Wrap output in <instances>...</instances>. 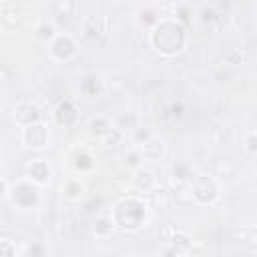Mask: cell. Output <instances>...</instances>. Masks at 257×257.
<instances>
[{"mask_svg":"<svg viewBox=\"0 0 257 257\" xmlns=\"http://www.w3.org/2000/svg\"><path fill=\"white\" fill-rule=\"evenodd\" d=\"M151 44L161 54H177L185 46V28L175 20H163L155 24Z\"/></svg>","mask_w":257,"mask_h":257,"instance_id":"obj_1","label":"cell"},{"mask_svg":"<svg viewBox=\"0 0 257 257\" xmlns=\"http://www.w3.org/2000/svg\"><path fill=\"white\" fill-rule=\"evenodd\" d=\"M143 219H145V205L139 199H126L114 211V221L124 229L141 227Z\"/></svg>","mask_w":257,"mask_h":257,"instance_id":"obj_2","label":"cell"},{"mask_svg":"<svg viewBox=\"0 0 257 257\" xmlns=\"http://www.w3.org/2000/svg\"><path fill=\"white\" fill-rule=\"evenodd\" d=\"M191 191H193V197L203 205H209L219 197L217 183L207 175H197L193 179V183H191Z\"/></svg>","mask_w":257,"mask_h":257,"instance_id":"obj_3","label":"cell"},{"mask_svg":"<svg viewBox=\"0 0 257 257\" xmlns=\"http://www.w3.org/2000/svg\"><path fill=\"white\" fill-rule=\"evenodd\" d=\"M12 201L14 205H18L20 209H30L38 203V189L34 185H28V183H20L14 187L12 191Z\"/></svg>","mask_w":257,"mask_h":257,"instance_id":"obj_4","label":"cell"},{"mask_svg":"<svg viewBox=\"0 0 257 257\" xmlns=\"http://www.w3.org/2000/svg\"><path fill=\"white\" fill-rule=\"evenodd\" d=\"M24 143L32 149H42L48 141V131L44 124H38V122H32L24 128V135H22Z\"/></svg>","mask_w":257,"mask_h":257,"instance_id":"obj_5","label":"cell"},{"mask_svg":"<svg viewBox=\"0 0 257 257\" xmlns=\"http://www.w3.org/2000/svg\"><path fill=\"white\" fill-rule=\"evenodd\" d=\"M76 52V44L72 42L70 36H56L54 42H52V54L58 58V60H68L72 58Z\"/></svg>","mask_w":257,"mask_h":257,"instance_id":"obj_6","label":"cell"},{"mask_svg":"<svg viewBox=\"0 0 257 257\" xmlns=\"http://www.w3.org/2000/svg\"><path fill=\"white\" fill-rule=\"evenodd\" d=\"M14 118H16L20 124L28 126V124H32V122H36V120L40 118L38 106L32 104V102H22V104L16 106V110H14Z\"/></svg>","mask_w":257,"mask_h":257,"instance_id":"obj_7","label":"cell"},{"mask_svg":"<svg viewBox=\"0 0 257 257\" xmlns=\"http://www.w3.org/2000/svg\"><path fill=\"white\" fill-rule=\"evenodd\" d=\"M54 116H56V122H58V124H62V126H72V124L76 122V118H78V112H76V108L72 106L70 100H64V102H60V104L56 106Z\"/></svg>","mask_w":257,"mask_h":257,"instance_id":"obj_8","label":"cell"},{"mask_svg":"<svg viewBox=\"0 0 257 257\" xmlns=\"http://www.w3.org/2000/svg\"><path fill=\"white\" fill-rule=\"evenodd\" d=\"M28 177L34 181V183H38V185H44V183H48L50 181V167L44 163V161H34L30 167H28Z\"/></svg>","mask_w":257,"mask_h":257,"instance_id":"obj_9","label":"cell"},{"mask_svg":"<svg viewBox=\"0 0 257 257\" xmlns=\"http://www.w3.org/2000/svg\"><path fill=\"white\" fill-rule=\"evenodd\" d=\"M163 153H165V145H163L161 141L149 139L147 143H143V155H145V159H149V161L157 163V161H161Z\"/></svg>","mask_w":257,"mask_h":257,"instance_id":"obj_10","label":"cell"},{"mask_svg":"<svg viewBox=\"0 0 257 257\" xmlns=\"http://www.w3.org/2000/svg\"><path fill=\"white\" fill-rule=\"evenodd\" d=\"M110 131H112V124H110L106 118H102V116L92 118L90 124H88V133H90L92 137H96V139H104Z\"/></svg>","mask_w":257,"mask_h":257,"instance_id":"obj_11","label":"cell"},{"mask_svg":"<svg viewBox=\"0 0 257 257\" xmlns=\"http://www.w3.org/2000/svg\"><path fill=\"white\" fill-rule=\"evenodd\" d=\"M133 181H135L137 189H141V191H151L153 185H155V177H153V173H151V171H145V169H139V171L135 173Z\"/></svg>","mask_w":257,"mask_h":257,"instance_id":"obj_12","label":"cell"},{"mask_svg":"<svg viewBox=\"0 0 257 257\" xmlns=\"http://www.w3.org/2000/svg\"><path fill=\"white\" fill-rule=\"evenodd\" d=\"M80 88H82V92H84V94L94 96V94H98V92H100V78H98L96 74H88V76H84V80H82Z\"/></svg>","mask_w":257,"mask_h":257,"instance_id":"obj_13","label":"cell"},{"mask_svg":"<svg viewBox=\"0 0 257 257\" xmlns=\"http://www.w3.org/2000/svg\"><path fill=\"white\" fill-rule=\"evenodd\" d=\"M72 167H74L76 171H90V169L94 167V161H92V157H90L88 153L80 151V153H76V157H74V163H72Z\"/></svg>","mask_w":257,"mask_h":257,"instance_id":"obj_14","label":"cell"},{"mask_svg":"<svg viewBox=\"0 0 257 257\" xmlns=\"http://www.w3.org/2000/svg\"><path fill=\"white\" fill-rule=\"evenodd\" d=\"M82 191H84V187H82V183H80L78 179H70V181H66V185H64V195H66L68 199H78V197L82 195Z\"/></svg>","mask_w":257,"mask_h":257,"instance_id":"obj_15","label":"cell"},{"mask_svg":"<svg viewBox=\"0 0 257 257\" xmlns=\"http://www.w3.org/2000/svg\"><path fill=\"white\" fill-rule=\"evenodd\" d=\"M110 231H112V219H108V217H98V219L94 221V233H96V235L106 237Z\"/></svg>","mask_w":257,"mask_h":257,"instance_id":"obj_16","label":"cell"},{"mask_svg":"<svg viewBox=\"0 0 257 257\" xmlns=\"http://www.w3.org/2000/svg\"><path fill=\"white\" fill-rule=\"evenodd\" d=\"M36 36L40 38V40H48V38H52L54 36V26L52 24H40L38 28H36Z\"/></svg>","mask_w":257,"mask_h":257,"instance_id":"obj_17","label":"cell"},{"mask_svg":"<svg viewBox=\"0 0 257 257\" xmlns=\"http://www.w3.org/2000/svg\"><path fill=\"white\" fill-rule=\"evenodd\" d=\"M120 137H122V135H120V128H112V131L104 137V141H106V145L112 147V145H116V143L120 141Z\"/></svg>","mask_w":257,"mask_h":257,"instance_id":"obj_18","label":"cell"},{"mask_svg":"<svg viewBox=\"0 0 257 257\" xmlns=\"http://www.w3.org/2000/svg\"><path fill=\"white\" fill-rule=\"evenodd\" d=\"M143 24H157V16H155V12H151V10H143L141 12V18H139Z\"/></svg>","mask_w":257,"mask_h":257,"instance_id":"obj_19","label":"cell"},{"mask_svg":"<svg viewBox=\"0 0 257 257\" xmlns=\"http://www.w3.org/2000/svg\"><path fill=\"white\" fill-rule=\"evenodd\" d=\"M245 147H247V151H249V153H257V135H255V133L247 137Z\"/></svg>","mask_w":257,"mask_h":257,"instance_id":"obj_20","label":"cell"},{"mask_svg":"<svg viewBox=\"0 0 257 257\" xmlns=\"http://www.w3.org/2000/svg\"><path fill=\"white\" fill-rule=\"evenodd\" d=\"M187 173H189V169H187L185 165H179V167H175V169H173V175H175V177L179 175V179H187V177H189Z\"/></svg>","mask_w":257,"mask_h":257,"instance_id":"obj_21","label":"cell"},{"mask_svg":"<svg viewBox=\"0 0 257 257\" xmlns=\"http://www.w3.org/2000/svg\"><path fill=\"white\" fill-rule=\"evenodd\" d=\"M135 137H137V141H149L151 139V133L149 131H143V128H137V133H135Z\"/></svg>","mask_w":257,"mask_h":257,"instance_id":"obj_22","label":"cell"},{"mask_svg":"<svg viewBox=\"0 0 257 257\" xmlns=\"http://www.w3.org/2000/svg\"><path fill=\"white\" fill-rule=\"evenodd\" d=\"M227 60H229L231 64H237V62L241 60V54L235 52V50H231V52H227Z\"/></svg>","mask_w":257,"mask_h":257,"instance_id":"obj_23","label":"cell"},{"mask_svg":"<svg viewBox=\"0 0 257 257\" xmlns=\"http://www.w3.org/2000/svg\"><path fill=\"white\" fill-rule=\"evenodd\" d=\"M179 20H181V22H187V20H189V10H187V8H181V10H179Z\"/></svg>","mask_w":257,"mask_h":257,"instance_id":"obj_24","label":"cell"},{"mask_svg":"<svg viewBox=\"0 0 257 257\" xmlns=\"http://www.w3.org/2000/svg\"><path fill=\"white\" fill-rule=\"evenodd\" d=\"M126 163H131L133 167H137L139 165V157L137 155H131V157H126Z\"/></svg>","mask_w":257,"mask_h":257,"instance_id":"obj_25","label":"cell"}]
</instances>
